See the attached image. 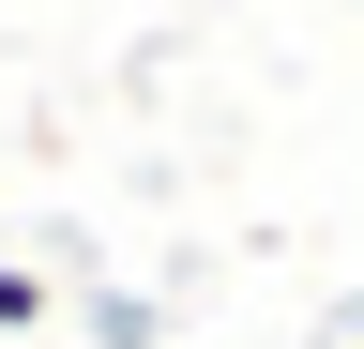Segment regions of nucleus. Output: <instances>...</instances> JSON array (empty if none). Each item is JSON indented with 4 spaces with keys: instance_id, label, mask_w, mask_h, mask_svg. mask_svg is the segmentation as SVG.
Here are the masks:
<instances>
[{
    "instance_id": "2",
    "label": "nucleus",
    "mask_w": 364,
    "mask_h": 349,
    "mask_svg": "<svg viewBox=\"0 0 364 349\" xmlns=\"http://www.w3.org/2000/svg\"><path fill=\"white\" fill-rule=\"evenodd\" d=\"M46 304H61V289H46L31 258H0V334H46Z\"/></svg>"
},
{
    "instance_id": "1",
    "label": "nucleus",
    "mask_w": 364,
    "mask_h": 349,
    "mask_svg": "<svg viewBox=\"0 0 364 349\" xmlns=\"http://www.w3.org/2000/svg\"><path fill=\"white\" fill-rule=\"evenodd\" d=\"M91 349H152V304H136V289H91Z\"/></svg>"
}]
</instances>
